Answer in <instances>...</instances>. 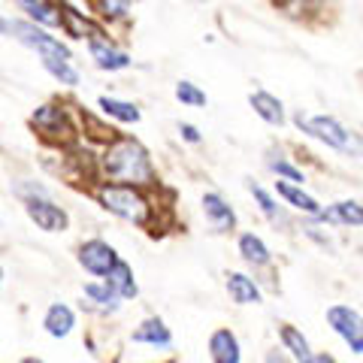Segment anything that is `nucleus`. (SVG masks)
<instances>
[{
	"mask_svg": "<svg viewBox=\"0 0 363 363\" xmlns=\"http://www.w3.org/2000/svg\"><path fill=\"white\" fill-rule=\"evenodd\" d=\"M94 203L106 215L118 218L130 227L155 233L157 224V206L152 200V191L133 188V185H116V182H94Z\"/></svg>",
	"mask_w": 363,
	"mask_h": 363,
	"instance_id": "nucleus-2",
	"label": "nucleus"
},
{
	"mask_svg": "<svg viewBox=\"0 0 363 363\" xmlns=\"http://www.w3.org/2000/svg\"><path fill=\"white\" fill-rule=\"evenodd\" d=\"M173 97L179 100L182 106H188V109H203L209 104L206 91H203L194 79H179V82L173 85Z\"/></svg>",
	"mask_w": 363,
	"mask_h": 363,
	"instance_id": "nucleus-28",
	"label": "nucleus"
},
{
	"mask_svg": "<svg viewBox=\"0 0 363 363\" xmlns=\"http://www.w3.org/2000/svg\"><path fill=\"white\" fill-rule=\"evenodd\" d=\"M94 164H97V182H116V185H133L145 191H155L161 185L152 152L145 149V143H140L130 133L109 136V143L97 152Z\"/></svg>",
	"mask_w": 363,
	"mask_h": 363,
	"instance_id": "nucleus-1",
	"label": "nucleus"
},
{
	"mask_svg": "<svg viewBox=\"0 0 363 363\" xmlns=\"http://www.w3.org/2000/svg\"><path fill=\"white\" fill-rule=\"evenodd\" d=\"M13 6L21 13V18L33 21V25L49 28V30H61L64 0H13Z\"/></svg>",
	"mask_w": 363,
	"mask_h": 363,
	"instance_id": "nucleus-18",
	"label": "nucleus"
},
{
	"mask_svg": "<svg viewBox=\"0 0 363 363\" xmlns=\"http://www.w3.org/2000/svg\"><path fill=\"white\" fill-rule=\"evenodd\" d=\"M0 37H9V16L0 13Z\"/></svg>",
	"mask_w": 363,
	"mask_h": 363,
	"instance_id": "nucleus-34",
	"label": "nucleus"
},
{
	"mask_svg": "<svg viewBox=\"0 0 363 363\" xmlns=\"http://www.w3.org/2000/svg\"><path fill=\"white\" fill-rule=\"evenodd\" d=\"M264 167H267L276 179H281V182L306 185V173H303V167L294 164V157H288V155H285V149H279V145H272V149H267V155H264Z\"/></svg>",
	"mask_w": 363,
	"mask_h": 363,
	"instance_id": "nucleus-25",
	"label": "nucleus"
},
{
	"mask_svg": "<svg viewBox=\"0 0 363 363\" xmlns=\"http://www.w3.org/2000/svg\"><path fill=\"white\" fill-rule=\"evenodd\" d=\"M157 363H182L179 357H164V360H157Z\"/></svg>",
	"mask_w": 363,
	"mask_h": 363,
	"instance_id": "nucleus-37",
	"label": "nucleus"
},
{
	"mask_svg": "<svg viewBox=\"0 0 363 363\" xmlns=\"http://www.w3.org/2000/svg\"><path fill=\"white\" fill-rule=\"evenodd\" d=\"M303 363H339L330 351H312V357L309 360H303Z\"/></svg>",
	"mask_w": 363,
	"mask_h": 363,
	"instance_id": "nucleus-33",
	"label": "nucleus"
},
{
	"mask_svg": "<svg viewBox=\"0 0 363 363\" xmlns=\"http://www.w3.org/2000/svg\"><path fill=\"white\" fill-rule=\"evenodd\" d=\"M40 67H43V73L55 79L61 88L67 91H73L82 85V73H79V67L76 61H67V58H40Z\"/></svg>",
	"mask_w": 363,
	"mask_h": 363,
	"instance_id": "nucleus-26",
	"label": "nucleus"
},
{
	"mask_svg": "<svg viewBox=\"0 0 363 363\" xmlns=\"http://www.w3.org/2000/svg\"><path fill=\"white\" fill-rule=\"evenodd\" d=\"M264 363H294V357L281 345H276V348H267L264 351Z\"/></svg>",
	"mask_w": 363,
	"mask_h": 363,
	"instance_id": "nucleus-32",
	"label": "nucleus"
},
{
	"mask_svg": "<svg viewBox=\"0 0 363 363\" xmlns=\"http://www.w3.org/2000/svg\"><path fill=\"white\" fill-rule=\"evenodd\" d=\"M200 212H203V218H206L209 224V230L212 233H236V227H240V215H236L233 209V203L227 200L221 191H203V197H200Z\"/></svg>",
	"mask_w": 363,
	"mask_h": 363,
	"instance_id": "nucleus-10",
	"label": "nucleus"
},
{
	"mask_svg": "<svg viewBox=\"0 0 363 363\" xmlns=\"http://www.w3.org/2000/svg\"><path fill=\"white\" fill-rule=\"evenodd\" d=\"M191 4H206V0H191Z\"/></svg>",
	"mask_w": 363,
	"mask_h": 363,
	"instance_id": "nucleus-38",
	"label": "nucleus"
},
{
	"mask_svg": "<svg viewBox=\"0 0 363 363\" xmlns=\"http://www.w3.org/2000/svg\"><path fill=\"white\" fill-rule=\"evenodd\" d=\"M130 342L143 345V348H152V351H173L176 339H173V330H169V324L161 315H145L143 321L130 330Z\"/></svg>",
	"mask_w": 363,
	"mask_h": 363,
	"instance_id": "nucleus-14",
	"label": "nucleus"
},
{
	"mask_svg": "<svg viewBox=\"0 0 363 363\" xmlns=\"http://www.w3.org/2000/svg\"><path fill=\"white\" fill-rule=\"evenodd\" d=\"M303 236H306L309 242L321 245V248H333V236L327 233L321 224H315V221H306V218H303Z\"/></svg>",
	"mask_w": 363,
	"mask_h": 363,
	"instance_id": "nucleus-30",
	"label": "nucleus"
},
{
	"mask_svg": "<svg viewBox=\"0 0 363 363\" xmlns=\"http://www.w3.org/2000/svg\"><path fill=\"white\" fill-rule=\"evenodd\" d=\"M324 321L336 339H342V345L351 354L363 357V312L360 309H354L351 303H330L324 312Z\"/></svg>",
	"mask_w": 363,
	"mask_h": 363,
	"instance_id": "nucleus-6",
	"label": "nucleus"
},
{
	"mask_svg": "<svg viewBox=\"0 0 363 363\" xmlns=\"http://www.w3.org/2000/svg\"><path fill=\"white\" fill-rule=\"evenodd\" d=\"M40 324H43V333L49 336V339H67V336H73L76 333V327H79V315L70 303H64V300H52L49 306H45V312L40 318Z\"/></svg>",
	"mask_w": 363,
	"mask_h": 363,
	"instance_id": "nucleus-16",
	"label": "nucleus"
},
{
	"mask_svg": "<svg viewBox=\"0 0 363 363\" xmlns=\"http://www.w3.org/2000/svg\"><path fill=\"white\" fill-rule=\"evenodd\" d=\"M4 281H6V269H4V264H0V294H4Z\"/></svg>",
	"mask_w": 363,
	"mask_h": 363,
	"instance_id": "nucleus-36",
	"label": "nucleus"
},
{
	"mask_svg": "<svg viewBox=\"0 0 363 363\" xmlns=\"http://www.w3.org/2000/svg\"><path fill=\"white\" fill-rule=\"evenodd\" d=\"M276 333H279V345L294 357V363H303V360L312 357L315 348H312V342H309V336H306L297 324L281 321V324L276 327Z\"/></svg>",
	"mask_w": 363,
	"mask_h": 363,
	"instance_id": "nucleus-24",
	"label": "nucleus"
},
{
	"mask_svg": "<svg viewBox=\"0 0 363 363\" xmlns=\"http://www.w3.org/2000/svg\"><path fill=\"white\" fill-rule=\"evenodd\" d=\"M9 37H13L18 45L30 49L37 58H67V61H76V55L70 49V43L55 37V30L49 28H40L28 18H9Z\"/></svg>",
	"mask_w": 363,
	"mask_h": 363,
	"instance_id": "nucleus-4",
	"label": "nucleus"
},
{
	"mask_svg": "<svg viewBox=\"0 0 363 363\" xmlns=\"http://www.w3.org/2000/svg\"><path fill=\"white\" fill-rule=\"evenodd\" d=\"M206 351L212 363H242V342L230 327H215L206 339Z\"/></svg>",
	"mask_w": 363,
	"mask_h": 363,
	"instance_id": "nucleus-21",
	"label": "nucleus"
},
{
	"mask_svg": "<svg viewBox=\"0 0 363 363\" xmlns=\"http://www.w3.org/2000/svg\"><path fill=\"white\" fill-rule=\"evenodd\" d=\"M272 194H276L281 203H285L288 212H297L300 218H306V221H315L318 212L324 209V203L318 200L315 194H309V191H306V185H294V182L276 179V182H272Z\"/></svg>",
	"mask_w": 363,
	"mask_h": 363,
	"instance_id": "nucleus-13",
	"label": "nucleus"
},
{
	"mask_svg": "<svg viewBox=\"0 0 363 363\" xmlns=\"http://www.w3.org/2000/svg\"><path fill=\"white\" fill-rule=\"evenodd\" d=\"M85 52L91 58V67L100 70V73H124V70L133 67V55L124 49L104 25L85 40Z\"/></svg>",
	"mask_w": 363,
	"mask_h": 363,
	"instance_id": "nucleus-5",
	"label": "nucleus"
},
{
	"mask_svg": "<svg viewBox=\"0 0 363 363\" xmlns=\"http://www.w3.org/2000/svg\"><path fill=\"white\" fill-rule=\"evenodd\" d=\"M236 255H240V260L255 272V276L276 267V255H272L269 242L257 230H240L236 233Z\"/></svg>",
	"mask_w": 363,
	"mask_h": 363,
	"instance_id": "nucleus-12",
	"label": "nucleus"
},
{
	"mask_svg": "<svg viewBox=\"0 0 363 363\" xmlns=\"http://www.w3.org/2000/svg\"><path fill=\"white\" fill-rule=\"evenodd\" d=\"M106 281H109L112 291H116L124 303H133L136 297H140V281H136V272H133V267L124 257L118 260V267L106 276Z\"/></svg>",
	"mask_w": 363,
	"mask_h": 363,
	"instance_id": "nucleus-27",
	"label": "nucleus"
},
{
	"mask_svg": "<svg viewBox=\"0 0 363 363\" xmlns=\"http://www.w3.org/2000/svg\"><path fill=\"white\" fill-rule=\"evenodd\" d=\"M248 106H252L255 116L264 121V124H269V128H285V124L291 121L285 100L276 97L267 88H255L252 94H248Z\"/></svg>",
	"mask_w": 363,
	"mask_h": 363,
	"instance_id": "nucleus-20",
	"label": "nucleus"
},
{
	"mask_svg": "<svg viewBox=\"0 0 363 363\" xmlns=\"http://www.w3.org/2000/svg\"><path fill=\"white\" fill-rule=\"evenodd\" d=\"M118 260H121L118 248L109 240H104V236H88V240L76 245V264L91 279H106L118 267Z\"/></svg>",
	"mask_w": 363,
	"mask_h": 363,
	"instance_id": "nucleus-7",
	"label": "nucleus"
},
{
	"mask_svg": "<svg viewBox=\"0 0 363 363\" xmlns=\"http://www.w3.org/2000/svg\"><path fill=\"white\" fill-rule=\"evenodd\" d=\"M291 124L306 136V140L324 145V149H330L342 157H351V161H363V133L348 128L342 118L327 116V112L297 109L291 116Z\"/></svg>",
	"mask_w": 363,
	"mask_h": 363,
	"instance_id": "nucleus-3",
	"label": "nucleus"
},
{
	"mask_svg": "<svg viewBox=\"0 0 363 363\" xmlns=\"http://www.w3.org/2000/svg\"><path fill=\"white\" fill-rule=\"evenodd\" d=\"M88 6L104 28H128L133 18V0H88Z\"/></svg>",
	"mask_w": 363,
	"mask_h": 363,
	"instance_id": "nucleus-22",
	"label": "nucleus"
},
{
	"mask_svg": "<svg viewBox=\"0 0 363 363\" xmlns=\"http://www.w3.org/2000/svg\"><path fill=\"white\" fill-rule=\"evenodd\" d=\"M176 130H179V140L185 143V145H203V130H200V124H194V121H179Z\"/></svg>",
	"mask_w": 363,
	"mask_h": 363,
	"instance_id": "nucleus-31",
	"label": "nucleus"
},
{
	"mask_svg": "<svg viewBox=\"0 0 363 363\" xmlns=\"http://www.w3.org/2000/svg\"><path fill=\"white\" fill-rule=\"evenodd\" d=\"M97 112L116 124H140L143 121V109L133 100L124 97H112V94H100L97 97Z\"/></svg>",
	"mask_w": 363,
	"mask_h": 363,
	"instance_id": "nucleus-23",
	"label": "nucleus"
},
{
	"mask_svg": "<svg viewBox=\"0 0 363 363\" xmlns=\"http://www.w3.org/2000/svg\"><path fill=\"white\" fill-rule=\"evenodd\" d=\"M315 224H321V227H351V230H357V227H363V200L342 197V200L324 203V209L318 212Z\"/></svg>",
	"mask_w": 363,
	"mask_h": 363,
	"instance_id": "nucleus-15",
	"label": "nucleus"
},
{
	"mask_svg": "<svg viewBox=\"0 0 363 363\" xmlns=\"http://www.w3.org/2000/svg\"><path fill=\"white\" fill-rule=\"evenodd\" d=\"M245 191L252 194L255 206H257V212H260V218H264V221H269L272 227H288L291 224L285 203L272 194V188L260 185V182H255V179H245Z\"/></svg>",
	"mask_w": 363,
	"mask_h": 363,
	"instance_id": "nucleus-19",
	"label": "nucleus"
},
{
	"mask_svg": "<svg viewBox=\"0 0 363 363\" xmlns=\"http://www.w3.org/2000/svg\"><path fill=\"white\" fill-rule=\"evenodd\" d=\"M18 363H45L43 357H37V354H28V357H21Z\"/></svg>",
	"mask_w": 363,
	"mask_h": 363,
	"instance_id": "nucleus-35",
	"label": "nucleus"
},
{
	"mask_svg": "<svg viewBox=\"0 0 363 363\" xmlns=\"http://www.w3.org/2000/svg\"><path fill=\"white\" fill-rule=\"evenodd\" d=\"M224 291H227V297H230V303L240 306V309L264 303V281H260L255 272H245V269H227Z\"/></svg>",
	"mask_w": 363,
	"mask_h": 363,
	"instance_id": "nucleus-11",
	"label": "nucleus"
},
{
	"mask_svg": "<svg viewBox=\"0 0 363 363\" xmlns=\"http://www.w3.org/2000/svg\"><path fill=\"white\" fill-rule=\"evenodd\" d=\"M82 306H88V312H94V315H118L121 312V306L124 300L118 297L116 291H112V285L106 279H91L82 285Z\"/></svg>",
	"mask_w": 363,
	"mask_h": 363,
	"instance_id": "nucleus-17",
	"label": "nucleus"
},
{
	"mask_svg": "<svg viewBox=\"0 0 363 363\" xmlns=\"http://www.w3.org/2000/svg\"><path fill=\"white\" fill-rule=\"evenodd\" d=\"M28 124L43 136V140H49V143H61L64 136L73 133L70 106L61 104V100H45V104H40L37 109L30 112Z\"/></svg>",
	"mask_w": 363,
	"mask_h": 363,
	"instance_id": "nucleus-9",
	"label": "nucleus"
},
{
	"mask_svg": "<svg viewBox=\"0 0 363 363\" xmlns=\"http://www.w3.org/2000/svg\"><path fill=\"white\" fill-rule=\"evenodd\" d=\"M21 209H25V218L37 227L40 233H67L70 230V212L67 206H61L52 194H40V197H28L21 200Z\"/></svg>",
	"mask_w": 363,
	"mask_h": 363,
	"instance_id": "nucleus-8",
	"label": "nucleus"
},
{
	"mask_svg": "<svg viewBox=\"0 0 363 363\" xmlns=\"http://www.w3.org/2000/svg\"><path fill=\"white\" fill-rule=\"evenodd\" d=\"M13 194H16V200L21 203V200H28V197L52 194V191L45 188L43 182H37V179H16V182H13Z\"/></svg>",
	"mask_w": 363,
	"mask_h": 363,
	"instance_id": "nucleus-29",
	"label": "nucleus"
}]
</instances>
